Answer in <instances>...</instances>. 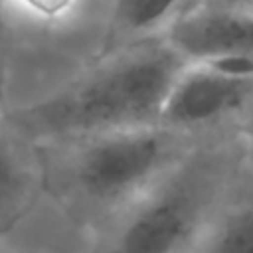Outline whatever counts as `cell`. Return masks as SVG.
Returning <instances> with one entry per match:
<instances>
[{"instance_id": "cell-9", "label": "cell", "mask_w": 253, "mask_h": 253, "mask_svg": "<svg viewBox=\"0 0 253 253\" xmlns=\"http://www.w3.org/2000/svg\"><path fill=\"white\" fill-rule=\"evenodd\" d=\"M81 0H6L8 18L20 16L36 26L51 28L69 22L79 8Z\"/></svg>"}, {"instance_id": "cell-7", "label": "cell", "mask_w": 253, "mask_h": 253, "mask_svg": "<svg viewBox=\"0 0 253 253\" xmlns=\"http://www.w3.org/2000/svg\"><path fill=\"white\" fill-rule=\"evenodd\" d=\"M196 253H253V204H223Z\"/></svg>"}, {"instance_id": "cell-5", "label": "cell", "mask_w": 253, "mask_h": 253, "mask_svg": "<svg viewBox=\"0 0 253 253\" xmlns=\"http://www.w3.org/2000/svg\"><path fill=\"white\" fill-rule=\"evenodd\" d=\"M190 63L225 55L253 57V14L192 4L162 34Z\"/></svg>"}, {"instance_id": "cell-11", "label": "cell", "mask_w": 253, "mask_h": 253, "mask_svg": "<svg viewBox=\"0 0 253 253\" xmlns=\"http://www.w3.org/2000/svg\"><path fill=\"white\" fill-rule=\"evenodd\" d=\"M237 136L243 144V152H249L253 156V117L237 128Z\"/></svg>"}, {"instance_id": "cell-3", "label": "cell", "mask_w": 253, "mask_h": 253, "mask_svg": "<svg viewBox=\"0 0 253 253\" xmlns=\"http://www.w3.org/2000/svg\"><path fill=\"white\" fill-rule=\"evenodd\" d=\"M219 154L196 148L170 176L99 231L93 253H196L223 206Z\"/></svg>"}, {"instance_id": "cell-12", "label": "cell", "mask_w": 253, "mask_h": 253, "mask_svg": "<svg viewBox=\"0 0 253 253\" xmlns=\"http://www.w3.org/2000/svg\"><path fill=\"white\" fill-rule=\"evenodd\" d=\"M8 28V14H6V0H0V83H2V63H4V36Z\"/></svg>"}, {"instance_id": "cell-2", "label": "cell", "mask_w": 253, "mask_h": 253, "mask_svg": "<svg viewBox=\"0 0 253 253\" xmlns=\"http://www.w3.org/2000/svg\"><path fill=\"white\" fill-rule=\"evenodd\" d=\"M34 146L45 188L101 231L184 164L198 136L154 125Z\"/></svg>"}, {"instance_id": "cell-6", "label": "cell", "mask_w": 253, "mask_h": 253, "mask_svg": "<svg viewBox=\"0 0 253 253\" xmlns=\"http://www.w3.org/2000/svg\"><path fill=\"white\" fill-rule=\"evenodd\" d=\"M194 4V0H113L105 53L123 45L158 38Z\"/></svg>"}, {"instance_id": "cell-4", "label": "cell", "mask_w": 253, "mask_h": 253, "mask_svg": "<svg viewBox=\"0 0 253 253\" xmlns=\"http://www.w3.org/2000/svg\"><path fill=\"white\" fill-rule=\"evenodd\" d=\"M253 117V77H237L208 63H190L172 87L160 125L202 134L219 126H241Z\"/></svg>"}, {"instance_id": "cell-10", "label": "cell", "mask_w": 253, "mask_h": 253, "mask_svg": "<svg viewBox=\"0 0 253 253\" xmlns=\"http://www.w3.org/2000/svg\"><path fill=\"white\" fill-rule=\"evenodd\" d=\"M194 4H206V6H217V8L253 14V0H194Z\"/></svg>"}, {"instance_id": "cell-8", "label": "cell", "mask_w": 253, "mask_h": 253, "mask_svg": "<svg viewBox=\"0 0 253 253\" xmlns=\"http://www.w3.org/2000/svg\"><path fill=\"white\" fill-rule=\"evenodd\" d=\"M26 168L12 152L10 144L0 138V223L16 215L26 202Z\"/></svg>"}, {"instance_id": "cell-1", "label": "cell", "mask_w": 253, "mask_h": 253, "mask_svg": "<svg viewBox=\"0 0 253 253\" xmlns=\"http://www.w3.org/2000/svg\"><path fill=\"white\" fill-rule=\"evenodd\" d=\"M188 65L162 36L140 40L103 53L69 85L14 111L8 125L32 144L154 126Z\"/></svg>"}]
</instances>
